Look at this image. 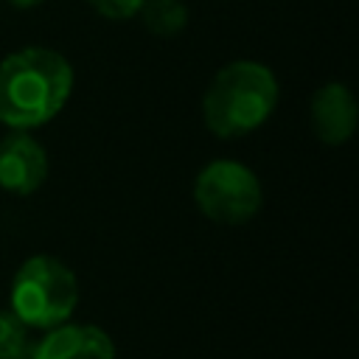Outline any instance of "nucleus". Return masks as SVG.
Masks as SVG:
<instances>
[{
	"label": "nucleus",
	"instance_id": "obj_3",
	"mask_svg": "<svg viewBox=\"0 0 359 359\" xmlns=\"http://www.w3.org/2000/svg\"><path fill=\"white\" fill-rule=\"evenodd\" d=\"M79 300V283L67 264L53 255L28 258L11 283V311L31 328H56L67 323Z\"/></svg>",
	"mask_w": 359,
	"mask_h": 359
},
{
	"label": "nucleus",
	"instance_id": "obj_2",
	"mask_svg": "<svg viewBox=\"0 0 359 359\" xmlns=\"http://www.w3.org/2000/svg\"><path fill=\"white\" fill-rule=\"evenodd\" d=\"M278 104V81L261 62H230L202 98L205 126L216 137H238L258 129Z\"/></svg>",
	"mask_w": 359,
	"mask_h": 359
},
{
	"label": "nucleus",
	"instance_id": "obj_1",
	"mask_svg": "<svg viewBox=\"0 0 359 359\" xmlns=\"http://www.w3.org/2000/svg\"><path fill=\"white\" fill-rule=\"evenodd\" d=\"M73 90L70 62L48 48H25L0 62V121L31 129L50 121Z\"/></svg>",
	"mask_w": 359,
	"mask_h": 359
},
{
	"label": "nucleus",
	"instance_id": "obj_5",
	"mask_svg": "<svg viewBox=\"0 0 359 359\" xmlns=\"http://www.w3.org/2000/svg\"><path fill=\"white\" fill-rule=\"evenodd\" d=\"M48 177V154L45 149L20 132H11L0 140V188L17 196L34 194Z\"/></svg>",
	"mask_w": 359,
	"mask_h": 359
},
{
	"label": "nucleus",
	"instance_id": "obj_4",
	"mask_svg": "<svg viewBox=\"0 0 359 359\" xmlns=\"http://www.w3.org/2000/svg\"><path fill=\"white\" fill-rule=\"evenodd\" d=\"M194 202L216 224H244L261 208V182L247 165L216 160L199 171Z\"/></svg>",
	"mask_w": 359,
	"mask_h": 359
},
{
	"label": "nucleus",
	"instance_id": "obj_6",
	"mask_svg": "<svg viewBox=\"0 0 359 359\" xmlns=\"http://www.w3.org/2000/svg\"><path fill=\"white\" fill-rule=\"evenodd\" d=\"M36 359H115V342L98 325H56L36 342Z\"/></svg>",
	"mask_w": 359,
	"mask_h": 359
},
{
	"label": "nucleus",
	"instance_id": "obj_8",
	"mask_svg": "<svg viewBox=\"0 0 359 359\" xmlns=\"http://www.w3.org/2000/svg\"><path fill=\"white\" fill-rule=\"evenodd\" d=\"M143 22L157 36H174L188 22V8L182 0H143Z\"/></svg>",
	"mask_w": 359,
	"mask_h": 359
},
{
	"label": "nucleus",
	"instance_id": "obj_10",
	"mask_svg": "<svg viewBox=\"0 0 359 359\" xmlns=\"http://www.w3.org/2000/svg\"><path fill=\"white\" fill-rule=\"evenodd\" d=\"M90 6L107 20H129L140 11L143 0H90Z\"/></svg>",
	"mask_w": 359,
	"mask_h": 359
},
{
	"label": "nucleus",
	"instance_id": "obj_11",
	"mask_svg": "<svg viewBox=\"0 0 359 359\" xmlns=\"http://www.w3.org/2000/svg\"><path fill=\"white\" fill-rule=\"evenodd\" d=\"M8 359H36V342L34 339H28L17 353H11Z\"/></svg>",
	"mask_w": 359,
	"mask_h": 359
},
{
	"label": "nucleus",
	"instance_id": "obj_7",
	"mask_svg": "<svg viewBox=\"0 0 359 359\" xmlns=\"http://www.w3.org/2000/svg\"><path fill=\"white\" fill-rule=\"evenodd\" d=\"M311 129L323 143L339 146L356 129V101L345 84H325L311 98Z\"/></svg>",
	"mask_w": 359,
	"mask_h": 359
},
{
	"label": "nucleus",
	"instance_id": "obj_9",
	"mask_svg": "<svg viewBox=\"0 0 359 359\" xmlns=\"http://www.w3.org/2000/svg\"><path fill=\"white\" fill-rule=\"evenodd\" d=\"M28 339V325L14 311H0V359L17 353Z\"/></svg>",
	"mask_w": 359,
	"mask_h": 359
},
{
	"label": "nucleus",
	"instance_id": "obj_12",
	"mask_svg": "<svg viewBox=\"0 0 359 359\" xmlns=\"http://www.w3.org/2000/svg\"><path fill=\"white\" fill-rule=\"evenodd\" d=\"M11 6H17V8H31V6H36V3H42V0H8Z\"/></svg>",
	"mask_w": 359,
	"mask_h": 359
}]
</instances>
